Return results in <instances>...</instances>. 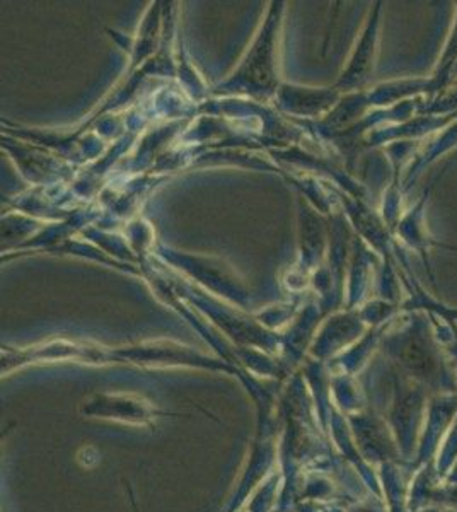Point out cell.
<instances>
[{
    "label": "cell",
    "mask_w": 457,
    "mask_h": 512,
    "mask_svg": "<svg viewBox=\"0 0 457 512\" xmlns=\"http://www.w3.org/2000/svg\"><path fill=\"white\" fill-rule=\"evenodd\" d=\"M372 48H374V26L365 31L364 40L360 43V48L357 50V57L353 60V64L357 62L359 69L353 74L350 81H362L369 74V67L372 62Z\"/></svg>",
    "instance_id": "6da1fadb"
}]
</instances>
